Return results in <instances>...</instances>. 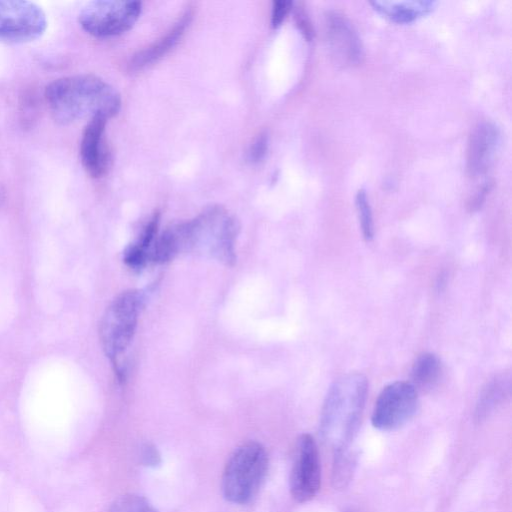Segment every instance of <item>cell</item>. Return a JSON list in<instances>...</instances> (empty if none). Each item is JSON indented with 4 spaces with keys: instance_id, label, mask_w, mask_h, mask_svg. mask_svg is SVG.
Here are the masks:
<instances>
[{
    "instance_id": "obj_1",
    "label": "cell",
    "mask_w": 512,
    "mask_h": 512,
    "mask_svg": "<svg viewBox=\"0 0 512 512\" xmlns=\"http://www.w3.org/2000/svg\"><path fill=\"white\" fill-rule=\"evenodd\" d=\"M45 98L54 119L61 124L94 117L108 120L121 107L119 93L106 81L92 74L54 80L46 87Z\"/></svg>"
},
{
    "instance_id": "obj_2",
    "label": "cell",
    "mask_w": 512,
    "mask_h": 512,
    "mask_svg": "<svg viewBox=\"0 0 512 512\" xmlns=\"http://www.w3.org/2000/svg\"><path fill=\"white\" fill-rule=\"evenodd\" d=\"M368 390L360 373L341 376L328 390L321 413L323 438L335 445V452L348 449L358 427Z\"/></svg>"
},
{
    "instance_id": "obj_3",
    "label": "cell",
    "mask_w": 512,
    "mask_h": 512,
    "mask_svg": "<svg viewBox=\"0 0 512 512\" xmlns=\"http://www.w3.org/2000/svg\"><path fill=\"white\" fill-rule=\"evenodd\" d=\"M179 226L184 251L204 248L224 265L234 264L235 240L240 227L225 208L210 207L194 219L179 223Z\"/></svg>"
},
{
    "instance_id": "obj_4",
    "label": "cell",
    "mask_w": 512,
    "mask_h": 512,
    "mask_svg": "<svg viewBox=\"0 0 512 512\" xmlns=\"http://www.w3.org/2000/svg\"><path fill=\"white\" fill-rule=\"evenodd\" d=\"M268 454L256 441L238 446L227 460L222 474L224 498L234 504L249 503L258 493L268 471Z\"/></svg>"
},
{
    "instance_id": "obj_5",
    "label": "cell",
    "mask_w": 512,
    "mask_h": 512,
    "mask_svg": "<svg viewBox=\"0 0 512 512\" xmlns=\"http://www.w3.org/2000/svg\"><path fill=\"white\" fill-rule=\"evenodd\" d=\"M142 305L141 293L127 290L110 303L102 316L100 342L114 369L133 339Z\"/></svg>"
},
{
    "instance_id": "obj_6",
    "label": "cell",
    "mask_w": 512,
    "mask_h": 512,
    "mask_svg": "<svg viewBox=\"0 0 512 512\" xmlns=\"http://www.w3.org/2000/svg\"><path fill=\"white\" fill-rule=\"evenodd\" d=\"M139 1L98 0L88 3L79 14L82 28L95 37H111L128 31L138 20Z\"/></svg>"
},
{
    "instance_id": "obj_7",
    "label": "cell",
    "mask_w": 512,
    "mask_h": 512,
    "mask_svg": "<svg viewBox=\"0 0 512 512\" xmlns=\"http://www.w3.org/2000/svg\"><path fill=\"white\" fill-rule=\"evenodd\" d=\"M418 407L417 389L410 382H393L380 392L372 411L371 423L379 430H395L410 421Z\"/></svg>"
},
{
    "instance_id": "obj_8",
    "label": "cell",
    "mask_w": 512,
    "mask_h": 512,
    "mask_svg": "<svg viewBox=\"0 0 512 512\" xmlns=\"http://www.w3.org/2000/svg\"><path fill=\"white\" fill-rule=\"evenodd\" d=\"M47 27L43 10L33 2L0 0V39L25 43L39 38Z\"/></svg>"
},
{
    "instance_id": "obj_9",
    "label": "cell",
    "mask_w": 512,
    "mask_h": 512,
    "mask_svg": "<svg viewBox=\"0 0 512 512\" xmlns=\"http://www.w3.org/2000/svg\"><path fill=\"white\" fill-rule=\"evenodd\" d=\"M321 486V465L318 448L310 434L296 441L289 477L290 493L299 503L313 499Z\"/></svg>"
},
{
    "instance_id": "obj_10",
    "label": "cell",
    "mask_w": 512,
    "mask_h": 512,
    "mask_svg": "<svg viewBox=\"0 0 512 512\" xmlns=\"http://www.w3.org/2000/svg\"><path fill=\"white\" fill-rule=\"evenodd\" d=\"M325 35L336 62L342 65L361 63L364 56L363 45L357 30L347 16L339 11L327 12Z\"/></svg>"
},
{
    "instance_id": "obj_11",
    "label": "cell",
    "mask_w": 512,
    "mask_h": 512,
    "mask_svg": "<svg viewBox=\"0 0 512 512\" xmlns=\"http://www.w3.org/2000/svg\"><path fill=\"white\" fill-rule=\"evenodd\" d=\"M500 144V130L492 121L479 122L471 131L467 148V170L479 177L492 165Z\"/></svg>"
},
{
    "instance_id": "obj_12",
    "label": "cell",
    "mask_w": 512,
    "mask_h": 512,
    "mask_svg": "<svg viewBox=\"0 0 512 512\" xmlns=\"http://www.w3.org/2000/svg\"><path fill=\"white\" fill-rule=\"evenodd\" d=\"M107 119L94 117L86 124L80 143L81 162L93 178L102 177L108 170L109 152L105 139Z\"/></svg>"
},
{
    "instance_id": "obj_13",
    "label": "cell",
    "mask_w": 512,
    "mask_h": 512,
    "mask_svg": "<svg viewBox=\"0 0 512 512\" xmlns=\"http://www.w3.org/2000/svg\"><path fill=\"white\" fill-rule=\"evenodd\" d=\"M191 19V13H185L174 27L153 45L137 53L130 61L131 70L145 68L165 55L179 41Z\"/></svg>"
},
{
    "instance_id": "obj_14",
    "label": "cell",
    "mask_w": 512,
    "mask_h": 512,
    "mask_svg": "<svg viewBox=\"0 0 512 512\" xmlns=\"http://www.w3.org/2000/svg\"><path fill=\"white\" fill-rule=\"evenodd\" d=\"M375 10L398 23H409L431 12L437 2L434 0L380 1L370 2Z\"/></svg>"
},
{
    "instance_id": "obj_15",
    "label": "cell",
    "mask_w": 512,
    "mask_h": 512,
    "mask_svg": "<svg viewBox=\"0 0 512 512\" xmlns=\"http://www.w3.org/2000/svg\"><path fill=\"white\" fill-rule=\"evenodd\" d=\"M509 391L510 376L508 374H501L491 379L479 396L476 405L477 419L487 417L505 399Z\"/></svg>"
},
{
    "instance_id": "obj_16",
    "label": "cell",
    "mask_w": 512,
    "mask_h": 512,
    "mask_svg": "<svg viewBox=\"0 0 512 512\" xmlns=\"http://www.w3.org/2000/svg\"><path fill=\"white\" fill-rule=\"evenodd\" d=\"M441 372L439 358L433 353H422L416 358L412 366L411 384L416 389H430L438 382Z\"/></svg>"
},
{
    "instance_id": "obj_17",
    "label": "cell",
    "mask_w": 512,
    "mask_h": 512,
    "mask_svg": "<svg viewBox=\"0 0 512 512\" xmlns=\"http://www.w3.org/2000/svg\"><path fill=\"white\" fill-rule=\"evenodd\" d=\"M355 204L363 237L366 241H371L374 236V223L369 198L365 189L361 188L357 191Z\"/></svg>"
},
{
    "instance_id": "obj_18",
    "label": "cell",
    "mask_w": 512,
    "mask_h": 512,
    "mask_svg": "<svg viewBox=\"0 0 512 512\" xmlns=\"http://www.w3.org/2000/svg\"><path fill=\"white\" fill-rule=\"evenodd\" d=\"M109 512H157L151 503L143 496L126 494L118 498Z\"/></svg>"
},
{
    "instance_id": "obj_19",
    "label": "cell",
    "mask_w": 512,
    "mask_h": 512,
    "mask_svg": "<svg viewBox=\"0 0 512 512\" xmlns=\"http://www.w3.org/2000/svg\"><path fill=\"white\" fill-rule=\"evenodd\" d=\"M149 258L147 251L143 250L139 245L133 243L129 245L125 251L123 260L124 262L133 269H139L143 267Z\"/></svg>"
},
{
    "instance_id": "obj_20",
    "label": "cell",
    "mask_w": 512,
    "mask_h": 512,
    "mask_svg": "<svg viewBox=\"0 0 512 512\" xmlns=\"http://www.w3.org/2000/svg\"><path fill=\"white\" fill-rule=\"evenodd\" d=\"M268 149V137L267 134L261 133L252 143L248 158L252 163H258L265 157Z\"/></svg>"
},
{
    "instance_id": "obj_21",
    "label": "cell",
    "mask_w": 512,
    "mask_h": 512,
    "mask_svg": "<svg viewBox=\"0 0 512 512\" xmlns=\"http://www.w3.org/2000/svg\"><path fill=\"white\" fill-rule=\"evenodd\" d=\"M140 461L147 467H157L161 464V454L152 443H145L140 449Z\"/></svg>"
},
{
    "instance_id": "obj_22",
    "label": "cell",
    "mask_w": 512,
    "mask_h": 512,
    "mask_svg": "<svg viewBox=\"0 0 512 512\" xmlns=\"http://www.w3.org/2000/svg\"><path fill=\"white\" fill-rule=\"evenodd\" d=\"M293 7V2L288 0L274 1L272 4L271 25L277 28L281 25L286 15Z\"/></svg>"
},
{
    "instance_id": "obj_23",
    "label": "cell",
    "mask_w": 512,
    "mask_h": 512,
    "mask_svg": "<svg viewBox=\"0 0 512 512\" xmlns=\"http://www.w3.org/2000/svg\"><path fill=\"white\" fill-rule=\"evenodd\" d=\"M294 15L299 30L307 40H310L313 37L314 31L305 10L302 7H296Z\"/></svg>"
},
{
    "instance_id": "obj_24",
    "label": "cell",
    "mask_w": 512,
    "mask_h": 512,
    "mask_svg": "<svg viewBox=\"0 0 512 512\" xmlns=\"http://www.w3.org/2000/svg\"><path fill=\"white\" fill-rule=\"evenodd\" d=\"M345 512H356V511H354V510H346Z\"/></svg>"
}]
</instances>
